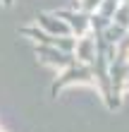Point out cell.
Returning a JSON list of instances; mask_svg holds the SVG:
<instances>
[{
  "label": "cell",
  "mask_w": 129,
  "mask_h": 132,
  "mask_svg": "<svg viewBox=\"0 0 129 132\" xmlns=\"http://www.w3.org/2000/svg\"><path fill=\"white\" fill-rule=\"evenodd\" d=\"M19 34L55 75L53 98L72 84H86L108 111H117L129 96V0H77L36 14Z\"/></svg>",
  "instance_id": "6da1fadb"
},
{
  "label": "cell",
  "mask_w": 129,
  "mask_h": 132,
  "mask_svg": "<svg viewBox=\"0 0 129 132\" xmlns=\"http://www.w3.org/2000/svg\"><path fill=\"white\" fill-rule=\"evenodd\" d=\"M0 3H3V5H12L14 0H0Z\"/></svg>",
  "instance_id": "7a4b0ae2"
},
{
  "label": "cell",
  "mask_w": 129,
  "mask_h": 132,
  "mask_svg": "<svg viewBox=\"0 0 129 132\" xmlns=\"http://www.w3.org/2000/svg\"><path fill=\"white\" fill-rule=\"evenodd\" d=\"M0 132H3V130H0Z\"/></svg>",
  "instance_id": "3957f363"
}]
</instances>
